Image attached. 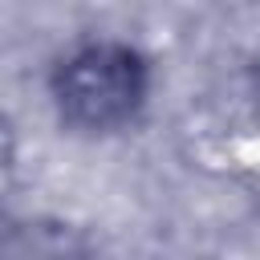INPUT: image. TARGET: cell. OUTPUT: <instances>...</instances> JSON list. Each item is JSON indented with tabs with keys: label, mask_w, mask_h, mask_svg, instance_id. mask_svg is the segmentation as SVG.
Here are the masks:
<instances>
[{
	"label": "cell",
	"mask_w": 260,
	"mask_h": 260,
	"mask_svg": "<svg viewBox=\"0 0 260 260\" xmlns=\"http://www.w3.org/2000/svg\"><path fill=\"white\" fill-rule=\"evenodd\" d=\"M53 106L69 130L114 134L126 130L150 93V65L126 41H85L53 69Z\"/></svg>",
	"instance_id": "1"
}]
</instances>
